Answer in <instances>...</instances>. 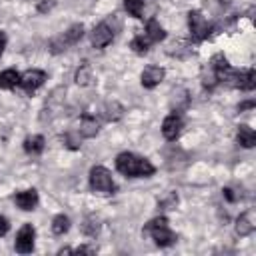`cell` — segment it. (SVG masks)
Returning a JSON list of instances; mask_svg holds the SVG:
<instances>
[{"label":"cell","instance_id":"16","mask_svg":"<svg viewBox=\"0 0 256 256\" xmlns=\"http://www.w3.org/2000/svg\"><path fill=\"white\" fill-rule=\"evenodd\" d=\"M252 230H254L252 212H246V214H242V216L236 220V234H238V236H248V234H252Z\"/></svg>","mask_w":256,"mask_h":256},{"label":"cell","instance_id":"12","mask_svg":"<svg viewBox=\"0 0 256 256\" xmlns=\"http://www.w3.org/2000/svg\"><path fill=\"white\" fill-rule=\"evenodd\" d=\"M150 42H162L164 38H166V32H164V28L160 26V22L156 20V18H152V20H148L146 22V34H144Z\"/></svg>","mask_w":256,"mask_h":256},{"label":"cell","instance_id":"31","mask_svg":"<svg viewBox=\"0 0 256 256\" xmlns=\"http://www.w3.org/2000/svg\"><path fill=\"white\" fill-rule=\"evenodd\" d=\"M66 146L72 148V150H78V148H80V136L68 134V136H66Z\"/></svg>","mask_w":256,"mask_h":256},{"label":"cell","instance_id":"9","mask_svg":"<svg viewBox=\"0 0 256 256\" xmlns=\"http://www.w3.org/2000/svg\"><path fill=\"white\" fill-rule=\"evenodd\" d=\"M164 76H166V72H164V68H160V66H148L144 72H142V86L144 88H156L162 80H164Z\"/></svg>","mask_w":256,"mask_h":256},{"label":"cell","instance_id":"15","mask_svg":"<svg viewBox=\"0 0 256 256\" xmlns=\"http://www.w3.org/2000/svg\"><path fill=\"white\" fill-rule=\"evenodd\" d=\"M18 84H20V74L16 70H4V72H0V88L12 90Z\"/></svg>","mask_w":256,"mask_h":256},{"label":"cell","instance_id":"2","mask_svg":"<svg viewBox=\"0 0 256 256\" xmlns=\"http://www.w3.org/2000/svg\"><path fill=\"white\" fill-rule=\"evenodd\" d=\"M144 232H148V234L152 236V240H154L158 246H162V248L172 246V244L176 242V234H174V232L168 228V220H166L164 216L150 220V222L146 224Z\"/></svg>","mask_w":256,"mask_h":256},{"label":"cell","instance_id":"5","mask_svg":"<svg viewBox=\"0 0 256 256\" xmlns=\"http://www.w3.org/2000/svg\"><path fill=\"white\" fill-rule=\"evenodd\" d=\"M34 238H36V232L32 228V224H24L20 228V232L16 234V250L20 254H28L34 250Z\"/></svg>","mask_w":256,"mask_h":256},{"label":"cell","instance_id":"30","mask_svg":"<svg viewBox=\"0 0 256 256\" xmlns=\"http://www.w3.org/2000/svg\"><path fill=\"white\" fill-rule=\"evenodd\" d=\"M54 6H56V0H40V2H38V12L46 14V12H50Z\"/></svg>","mask_w":256,"mask_h":256},{"label":"cell","instance_id":"33","mask_svg":"<svg viewBox=\"0 0 256 256\" xmlns=\"http://www.w3.org/2000/svg\"><path fill=\"white\" fill-rule=\"evenodd\" d=\"M8 230H10V224H8V220H6L4 216H0V236H4Z\"/></svg>","mask_w":256,"mask_h":256},{"label":"cell","instance_id":"10","mask_svg":"<svg viewBox=\"0 0 256 256\" xmlns=\"http://www.w3.org/2000/svg\"><path fill=\"white\" fill-rule=\"evenodd\" d=\"M234 88H240L244 92H250L254 90L256 86V72L254 70H244V72H236L234 74V82H232Z\"/></svg>","mask_w":256,"mask_h":256},{"label":"cell","instance_id":"6","mask_svg":"<svg viewBox=\"0 0 256 256\" xmlns=\"http://www.w3.org/2000/svg\"><path fill=\"white\" fill-rule=\"evenodd\" d=\"M90 40H92V46H94V48H106V46L114 40V32L110 30V26H108L106 22H102V24H98V26L92 30Z\"/></svg>","mask_w":256,"mask_h":256},{"label":"cell","instance_id":"11","mask_svg":"<svg viewBox=\"0 0 256 256\" xmlns=\"http://www.w3.org/2000/svg\"><path fill=\"white\" fill-rule=\"evenodd\" d=\"M14 200H16V204H18V208L30 212V210H34V208L38 206V192H36V190H24V192L16 194Z\"/></svg>","mask_w":256,"mask_h":256},{"label":"cell","instance_id":"14","mask_svg":"<svg viewBox=\"0 0 256 256\" xmlns=\"http://www.w3.org/2000/svg\"><path fill=\"white\" fill-rule=\"evenodd\" d=\"M236 140H238V144L242 146V148H254V144H256V134H254V130L250 128V126H240L238 128V134H236Z\"/></svg>","mask_w":256,"mask_h":256},{"label":"cell","instance_id":"8","mask_svg":"<svg viewBox=\"0 0 256 256\" xmlns=\"http://www.w3.org/2000/svg\"><path fill=\"white\" fill-rule=\"evenodd\" d=\"M182 128H184V122H182L180 114H176V112L170 114V116L162 122V134H164L166 140H176V138L180 136Z\"/></svg>","mask_w":256,"mask_h":256},{"label":"cell","instance_id":"34","mask_svg":"<svg viewBox=\"0 0 256 256\" xmlns=\"http://www.w3.org/2000/svg\"><path fill=\"white\" fill-rule=\"evenodd\" d=\"M250 108H254V100H248V102H242L240 106H238V110L242 112V110H250Z\"/></svg>","mask_w":256,"mask_h":256},{"label":"cell","instance_id":"22","mask_svg":"<svg viewBox=\"0 0 256 256\" xmlns=\"http://www.w3.org/2000/svg\"><path fill=\"white\" fill-rule=\"evenodd\" d=\"M130 48H132L136 54L144 56V54L148 52V48H150V40H148L146 36H136V38L130 42Z\"/></svg>","mask_w":256,"mask_h":256},{"label":"cell","instance_id":"25","mask_svg":"<svg viewBox=\"0 0 256 256\" xmlns=\"http://www.w3.org/2000/svg\"><path fill=\"white\" fill-rule=\"evenodd\" d=\"M98 230H100V222H98V218L88 216V218H86V222L82 224V232H84V234H88V236H96V234H98Z\"/></svg>","mask_w":256,"mask_h":256},{"label":"cell","instance_id":"20","mask_svg":"<svg viewBox=\"0 0 256 256\" xmlns=\"http://www.w3.org/2000/svg\"><path fill=\"white\" fill-rule=\"evenodd\" d=\"M68 230H70V218L64 216V214H58V216L52 220V232L58 234V236H62V234H66Z\"/></svg>","mask_w":256,"mask_h":256},{"label":"cell","instance_id":"38","mask_svg":"<svg viewBox=\"0 0 256 256\" xmlns=\"http://www.w3.org/2000/svg\"><path fill=\"white\" fill-rule=\"evenodd\" d=\"M218 2H220V4H222V6H228V4H230V2H232V0H218Z\"/></svg>","mask_w":256,"mask_h":256},{"label":"cell","instance_id":"37","mask_svg":"<svg viewBox=\"0 0 256 256\" xmlns=\"http://www.w3.org/2000/svg\"><path fill=\"white\" fill-rule=\"evenodd\" d=\"M72 252H74V250H70V248H62L58 254H60V256H64V254H72Z\"/></svg>","mask_w":256,"mask_h":256},{"label":"cell","instance_id":"28","mask_svg":"<svg viewBox=\"0 0 256 256\" xmlns=\"http://www.w3.org/2000/svg\"><path fill=\"white\" fill-rule=\"evenodd\" d=\"M66 46H68V44H66V40H64L62 36H60V38H54V40L50 42V52H52V54H60V52L66 50Z\"/></svg>","mask_w":256,"mask_h":256},{"label":"cell","instance_id":"3","mask_svg":"<svg viewBox=\"0 0 256 256\" xmlns=\"http://www.w3.org/2000/svg\"><path fill=\"white\" fill-rule=\"evenodd\" d=\"M188 26H190L192 38H194L196 42L206 40V38L210 36V32H212V26L206 22V18H204L198 10H192V12L188 14Z\"/></svg>","mask_w":256,"mask_h":256},{"label":"cell","instance_id":"29","mask_svg":"<svg viewBox=\"0 0 256 256\" xmlns=\"http://www.w3.org/2000/svg\"><path fill=\"white\" fill-rule=\"evenodd\" d=\"M176 204H178V196H176L174 192H170V194L160 202V206H162L164 210H172V208H176Z\"/></svg>","mask_w":256,"mask_h":256},{"label":"cell","instance_id":"35","mask_svg":"<svg viewBox=\"0 0 256 256\" xmlns=\"http://www.w3.org/2000/svg\"><path fill=\"white\" fill-rule=\"evenodd\" d=\"M4 48H6V34L0 32V58H2V54H4Z\"/></svg>","mask_w":256,"mask_h":256},{"label":"cell","instance_id":"26","mask_svg":"<svg viewBox=\"0 0 256 256\" xmlns=\"http://www.w3.org/2000/svg\"><path fill=\"white\" fill-rule=\"evenodd\" d=\"M230 64H228V60H226V56L224 54H216L212 60H210V68L214 70V72H220V70H226Z\"/></svg>","mask_w":256,"mask_h":256},{"label":"cell","instance_id":"19","mask_svg":"<svg viewBox=\"0 0 256 256\" xmlns=\"http://www.w3.org/2000/svg\"><path fill=\"white\" fill-rule=\"evenodd\" d=\"M82 36H84V26L82 24H74V26H70L68 28V32H64V40H66V44L70 46V44H76V42H80L82 40Z\"/></svg>","mask_w":256,"mask_h":256},{"label":"cell","instance_id":"23","mask_svg":"<svg viewBox=\"0 0 256 256\" xmlns=\"http://www.w3.org/2000/svg\"><path fill=\"white\" fill-rule=\"evenodd\" d=\"M90 82H92V68L84 64L76 70V84L78 86H88Z\"/></svg>","mask_w":256,"mask_h":256},{"label":"cell","instance_id":"18","mask_svg":"<svg viewBox=\"0 0 256 256\" xmlns=\"http://www.w3.org/2000/svg\"><path fill=\"white\" fill-rule=\"evenodd\" d=\"M24 150L28 154H32V156L40 154L44 150V138L42 136H30V138H26L24 140Z\"/></svg>","mask_w":256,"mask_h":256},{"label":"cell","instance_id":"27","mask_svg":"<svg viewBox=\"0 0 256 256\" xmlns=\"http://www.w3.org/2000/svg\"><path fill=\"white\" fill-rule=\"evenodd\" d=\"M202 84H204V88H208V90H212L216 84H218V78H216V72L212 70V68H208V72L204 70V74H202Z\"/></svg>","mask_w":256,"mask_h":256},{"label":"cell","instance_id":"21","mask_svg":"<svg viewBox=\"0 0 256 256\" xmlns=\"http://www.w3.org/2000/svg\"><path fill=\"white\" fill-rule=\"evenodd\" d=\"M188 100H190V98H188V92L182 90V88H180V90H174V92H172V98H170L174 110H182V108H186V106H188Z\"/></svg>","mask_w":256,"mask_h":256},{"label":"cell","instance_id":"17","mask_svg":"<svg viewBox=\"0 0 256 256\" xmlns=\"http://www.w3.org/2000/svg\"><path fill=\"white\" fill-rule=\"evenodd\" d=\"M102 112H104V118H106L108 122H116V120H120V118H122L124 108H122L118 102H108V104H104Z\"/></svg>","mask_w":256,"mask_h":256},{"label":"cell","instance_id":"4","mask_svg":"<svg viewBox=\"0 0 256 256\" xmlns=\"http://www.w3.org/2000/svg\"><path fill=\"white\" fill-rule=\"evenodd\" d=\"M90 188L96 192H112L114 190V180L112 174L104 166H96L90 170Z\"/></svg>","mask_w":256,"mask_h":256},{"label":"cell","instance_id":"32","mask_svg":"<svg viewBox=\"0 0 256 256\" xmlns=\"http://www.w3.org/2000/svg\"><path fill=\"white\" fill-rule=\"evenodd\" d=\"M224 196H226V200H228V202H236V200L240 198L238 194H234V190H232V188H224Z\"/></svg>","mask_w":256,"mask_h":256},{"label":"cell","instance_id":"13","mask_svg":"<svg viewBox=\"0 0 256 256\" xmlns=\"http://www.w3.org/2000/svg\"><path fill=\"white\" fill-rule=\"evenodd\" d=\"M100 132V122L92 116H84L80 120V136L84 138H94L96 134Z\"/></svg>","mask_w":256,"mask_h":256},{"label":"cell","instance_id":"24","mask_svg":"<svg viewBox=\"0 0 256 256\" xmlns=\"http://www.w3.org/2000/svg\"><path fill=\"white\" fill-rule=\"evenodd\" d=\"M124 8L130 16L134 18H140L142 16V10H144V0H124Z\"/></svg>","mask_w":256,"mask_h":256},{"label":"cell","instance_id":"1","mask_svg":"<svg viewBox=\"0 0 256 256\" xmlns=\"http://www.w3.org/2000/svg\"><path fill=\"white\" fill-rule=\"evenodd\" d=\"M116 168L120 174L124 176H130V178H148L154 174V166L150 160L146 158H140L136 154H130V152H122L118 158H116Z\"/></svg>","mask_w":256,"mask_h":256},{"label":"cell","instance_id":"36","mask_svg":"<svg viewBox=\"0 0 256 256\" xmlns=\"http://www.w3.org/2000/svg\"><path fill=\"white\" fill-rule=\"evenodd\" d=\"M76 254H94V250L92 248H86V246H82V248H78V250H74Z\"/></svg>","mask_w":256,"mask_h":256},{"label":"cell","instance_id":"7","mask_svg":"<svg viewBox=\"0 0 256 256\" xmlns=\"http://www.w3.org/2000/svg\"><path fill=\"white\" fill-rule=\"evenodd\" d=\"M44 80H46V74L42 70H28L24 76H20V86L24 88V92L32 94L44 84Z\"/></svg>","mask_w":256,"mask_h":256}]
</instances>
